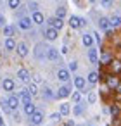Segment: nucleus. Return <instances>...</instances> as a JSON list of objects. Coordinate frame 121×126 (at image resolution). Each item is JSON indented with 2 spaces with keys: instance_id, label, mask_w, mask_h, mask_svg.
<instances>
[{
  "instance_id": "obj_22",
  "label": "nucleus",
  "mask_w": 121,
  "mask_h": 126,
  "mask_svg": "<svg viewBox=\"0 0 121 126\" xmlns=\"http://www.w3.org/2000/svg\"><path fill=\"white\" fill-rule=\"evenodd\" d=\"M4 35H5L7 38H11V36L14 35V28H11V26H5V28H4Z\"/></svg>"
},
{
  "instance_id": "obj_32",
  "label": "nucleus",
  "mask_w": 121,
  "mask_h": 126,
  "mask_svg": "<svg viewBox=\"0 0 121 126\" xmlns=\"http://www.w3.org/2000/svg\"><path fill=\"white\" fill-rule=\"evenodd\" d=\"M50 119H54V121H59V119H61V114H52V116H50Z\"/></svg>"
},
{
  "instance_id": "obj_5",
  "label": "nucleus",
  "mask_w": 121,
  "mask_h": 126,
  "mask_svg": "<svg viewBox=\"0 0 121 126\" xmlns=\"http://www.w3.org/2000/svg\"><path fill=\"white\" fill-rule=\"evenodd\" d=\"M69 92H71V86H62V88H59V90H57V98H64V97H68Z\"/></svg>"
},
{
  "instance_id": "obj_17",
  "label": "nucleus",
  "mask_w": 121,
  "mask_h": 126,
  "mask_svg": "<svg viewBox=\"0 0 121 126\" xmlns=\"http://www.w3.org/2000/svg\"><path fill=\"white\" fill-rule=\"evenodd\" d=\"M35 110H36V109H35V105H33L31 102H30V104H24V112H26L28 116H31Z\"/></svg>"
},
{
  "instance_id": "obj_24",
  "label": "nucleus",
  "mask_w": 121,
  "mask_h": 126,
  "mask_svg": "<svg viewBox=\"0 0 121 126\" xmlns=\"http://www.w3.org/2000/svg\"><path fill=\"white\" fill-rule=\"evenodd\" d=\"M88 55H90V61H92V62H97V50H93V48H90V52H88Z\"/></svg>"
},
{
  "instance_id": "obj_8",
  "label": "nucleus",
  "mask_w": 121,
  "mask_h": 126,
  "mask_svg": "<svg viewBox=\"0 0 121 126\" xmlns=\"http://www.w3.org/2000/svg\"><path fill=\"white\" fill-rule=\"evenodd\" d=\"M69 24H71V28H80L81 26V19L80 17H76V16H71V19H69Z\"/></svg>"
},
{
  "instance_id": "obj_26",
  "label": "nucleus",
  "mask_w": 121,
  "mask_h": 126,
  "mask_svg": "<svg viewBox=\"0 0 121 126\" xmlns=\"http://www.w3.org/2000/svg\"><path fill=\"white\" fill-rule=\"evenodd\" d=\"M64 16H66V9H64V7H61V9H57V17H59V19H62Z\"/></svg>"
},
{
  "instance_id": "obj_23",
  "label": "nucleus",
  "mask_w": 121,
  "mask_h": 126,
  "mask_svg": "<svg viewBox=\"0 0 121 126\" xmlns=\"http://www.w3.org/2000/svg\"><path fill=\"white\" fill-rule=\"evenodd\" d=\"M21 5V0H9V7L11 9H17Z\"/></svg>"
},
{
  "instance_id": "obj_27",
  "label": "nucleus",
  "mask_w": 121,
  "mask_h": 126,
  "mask_svg": "<svg viewBox=\"0 0 121 126\" xmlns=\"http://www.w3.org/2000/svg\"><path fill=\"white\" fill-rule=\"evenodd\" d=\"M28 92H30V95H35V93H36V85H33V83H31V85H30V88H28Z\"/></svg>"
},
{
  "instance_id": "obj_7",
  "label": "nucleus",
  "mask_w": 121,
  "mask_h": 126,
  "mask_svg": "<svg viewBox=\"0 0 121 126\" xmlns=\"http://www.w3.org/2000/svg\"><path fill=\"white\" fill-rule=\"evenodd\" d=\"M33 23H36V24H42L43 23V14L42 12H38V11H35L33 12V19H31Z\"/></svg>"
},
{
  "instance_id": "obj_1",
  "label": "nucleus",
  "mask_w": 121,
  "mask_h": 126,
  "mask_svg": "<svg viewBox=\"0 0 121 126\" xmlns=\"http://www.w3.org/2000/svg\"><path fill=\"white\" fill-rule=\"evenodd\" d=\"M49 24H50V28H54V30H61V28L64 26L62 19H59V17H52V19H49Z\"/></svg>"
},
{
  "instance_id": "obj_9",
  "label": "nucleus",
  "mask_w": 121,
  "mask_h": 126,
  "mask_svg": "<svg viewBox=\"0 0 121 126\" xmlns=\"http://www.w3.org/2000/svg\"><path fill=\"white\" fill-rule=\"evenodd\" d=\"M45 36H47V40H55V38H57V30L49 28V30L45 31Z\"/></svg>"
},
{
  "instance_id": "obj_15",
  "label": "nucleus",
  "mask_w": 121,
  "mask_h": 126,
  "mask_svg": "<svg viewBox=\"0 0 121 126\" xmlns=\"http://www.w3.org/2000/svg\"><path fill=\"white\" fill-rule=\"evenodd\" d=\"M21 100H23L24 104H30V102H31V95H30V92H28V90L21 92Z\"/></svg>"
},
{
  "instance_id": "obj_13",
  "label": "nucleus",
  "mask_w": 121,
  "mask_h": 126,
  "mask_svg": "<svg viewBox=\"0 0 121 126\" xmlns=\"http://www.w3.org/2000/svg\"><path fill=\"white\" fill-rule=\"evenodd\" d=\"M74 86L80 88V90H83V88H85V79H83L81 76H76V78H74Z\"/></svg>"
},
{
  "instance_id": "obj_36",
  "label": "nucleus",
  "mask_w": 121,
  "mask_h": 126,
  "mask_svg": "<svg viewBox=\"0 0 121 126\" xmlns=\"http://www.w3.org/2000/svg\"><path fill=\"white\" fill-rule=\"evenodd\" d=\"M66 124H68V126H74V121H73V119H69V121H68Z\"/></svg>"
},
{
  "instance_id": "obj_37",
  "label": "nucleus",
  "mask_w": 121,
  "mask_h": 126,
  "mask_svg": "<svg viewBox=\"0 0 121 126\" xmlns=\"http://www.w3.org/2000/svg\"><path fill=\"white\" fill-rule=\"evenodd\" d=\"M4 23H5V19H4L2 16H0V26H4Z\"/></svg>"
},
{
  "instance_id": "obj_12",
  "label": "nucleus",
  "mask_w": 121,
  "mask_h": 126,
  "mask_svg": "<svg viewBox=\"0 0 121 126\" xmlns=\"http://www.w3.org/2000/svg\"><path fill=\"white\" fill-rule=\"evenodd\" d=\"M31 19H28V17H24V19H21V23H19V26L23 28V30H30L31 28Z\"/></svg>"
},
{
  "instance_id": "obj_39",
  "label": "nucleus",
  "mask_w": 121,
  "mask_h": 126,
  "mask_svg": "<svg viewBox=\"0 0 121 126\" xmlns=\"http://www.w3.org/2000/svg\"><path fill=\"white\" fill-rule=\"evenodd\" d=\"M118 92H119V93H121V83H119V85H118Z\"/></svg>"
},
{
  "instance_id": "obj_21",
  "label": "nucleus",
  "mask_w": 121,
  "mask_h": 126,
  "mask_svg": "<svg viewBox=\"0 0 121 126\" xmlns=\"http://www.w3.org/2000/svg\"><path fill=\"white\" fill-rule=\"evenodd\" d=\"M99 79H100V76H99L97 73H90V74H88V81H90V83H97Z\"/></svg>"
},
{
  "instance_id": "obj_3",
  "label": "nucleus",
  "mask_w": 121,
  "mask_h": 126,
  "mask_svg": "<svg viewBox=\"0 0 121 126\" xmlns=\"http://www.w3.org/2000/svg\"><path fill=\"white\" fill-rule=\"evenodd\" d=\"M30 119H31L33 124H40V123L43 121V116H42V112H36V110H35V112L30 116Z\"/></svg>"
},
{
  "instance_id": "obj_31",
  "label": "nucleus",
  "mask_w": 121,
  "mask_h": 126,
  "mask_svg": "<svg viewBox=\"0 0 121 126\" xmlns=\"http://www.w3.org/2000/svg\"><path fill=\"white\" fill-rule=\"evenodd\" d=\"M76 67H78L76 62H71V64H69V69H71V71H76Z\"/></svg>"
},
{
  "instance_id": "obj_29",
  "label": "nucleus",
  "mask_w": 121,
  "mask_h": 126,
  "mask_svg": "<svg viewBox=\"0 0 121 126\" xmlns=\"http://www.w3.org/2000/svg\"><path fill=\"white\" fill-rule=\"evenodd\" d=\"M111 5H112L111 0H102V7H105V9H107V7H111Z\"/></svg>"
},
{
  "instance_id": "obj_20",
  "label": "nucleus",
  "mask_w": 121,
  "mask_h": 126,
  "mask_svg": "<svg viewBox=\"0 0 121 126\" xmlns=\"http://www.w3.org/2000/svg\"><path fill=\"white\" fill-rule=\"evenodd\" d=\"M81 42H83L85 47H92V36H90V35H83Z\"/></svg>"
},
{
  "instance_id": "obj_42",
  "label": "nucleus",
  "mask_w": 121,
  "mask_h": 126,
  "mask_svg": "<svg viewBox=\"0 0 121 126\" xmlns=\"http://www.w3.org/2000/svg\"><path fill=\"white\" fill-rule=\"evenodd\" d=\"M0 69H2V66H0Z\"/></svg>"
},
{
  "instance_id": "obj_25",
  "label": "nucleus",
  "mask_w": 121,
  "mask_h": 126,
  "mask_svg": "<svg viewBox=\"0 0 121 126\" xmlns=\"http://www.w3.org/2000/svg\"><path fill=\"white\" fill-rule=\"evenodd\" d=\"M109 23H111L112 26H119V24H121V17H118V16H114V17H112V19H111Z\"/></svg>"
},
{
  "instance_id": "obj_14",
  "label": "nucleus",
  "mask_w": 121,
  "mask_h": 126,
  "mask_svg": "<svg viewBox=\"0 0 121 126\" xmlns=\"http://www.w3.org/2000/svg\"><path fill=\"white\" fill-rule=\"evenodd\" d=\"M5 48H7V50H14V48H16V42H14L12 36L5 40Z\"/></svg>"
},
{
  "instance_id": "obj_10",
  "label": "nucleus",
  "mask_w": 121,
  "mask_h": 126,
  "mask_svg": "<svg viewBox=\"0 0 121 126\" xmlns=\"http://www.w3.org/2000/svg\"><path fill=\"white\" fill-rule=\"evenodd\" d=\"M17 54H19L21 57H26V55H28V47H26V43H19V45H17Z\"/></svg>"
},
{
  "instance_id": "obj_34",
  "label": "nucleus",
  "mask_w": 121,
  "mask_h": 126,
  "mask_svg": "<svg viewBox=\"0 0 121 126\" xmlns=\"http://www.w3.org/2000/svg\"><path fill=\"white\" fill-rule=\"evenodd\" d=\"M95 98H97V97H95V93H90V97H88V100H90V102H95Z\"/></svg>"
},
{
  "instance_id": "obj_19",
  "label": "nucleus",
  "mask_w": 121,
  "mask_h": 126,
  "mask_svg": "<svg viewBox=\"0 0 121 126\" xmlns=\"http://www.w3.org/2000/svg\"><path fill=\"white\" fill-rule=\"evenodd\" d=\"M99 26H100L102 30H109V19H107V17H100Z\"/></svg>"
},
{
  "instance_id": "obj_33",
  "label": "nucleus",
  "mask_w": 121,
  "mask_h": 126,
  "mask_svg": "<svg viewBox=\"0 0 121 126\" xmlns=\"http://www.w3.org/2000/svg\"><path fill=\"white\" fill-rule=\"evenodd\" d=\"M80 98H81V95H80V93H74V95H73V100H74V102H78Z\"/></svg>"
},
{
  "instance_id": "obj_4",
  "label": "nucleus",
  "mask_w": 121,
  "mask_h": 126,
  "mask_svg": "<svg viewBox=\"0 0 121 126\" xmlns=\"http://www.w3.org/2000/svg\"><path fill=\"white\" fill-rule=\"evenodd\" d=\"M2 86H4L5 92H12V90H14V81H12L11 78H5L4 83H2Z\"/></svg>"
},
{
  "instance_id": "obj_18",
  "label": "nucleus",
  "mask_w": 121,
  "mask_h": 126,
  "mask_svg": "<svg viewBox=\"0 0 121 126\" xmlns=\"http://www.w3.org/2000/svg\"><path fill=\"white\" fill-rule=\"evenodd\" d=\"M69 110H71V107H69V104H61V116H68L69 114Z\"/></svg>"
},
{
  "instance_id": "obj_11",
  "label": "nucleus",
  "mask_w": 121,
  "mask_h": 126,
  "mask_svg": "<svg viewBox=\"0 0 121 126\" xmlns=\"http://www.w3.org/2000/svg\"><path fill=\"white\" fill-rule=\"evenodd\" d=\"M57 78H59L61 81H68V79H69V73H68L66 69H59V71H57Z\"/></svg>"
},
{
  "instance_id": "obj_41",
  "label": "nucleus",
  "mask_w": 121,
  "mask_h": 126,
  "mask_svg": "<svg viewBox=\"0 0 121 126\" xmlns=\"http://www.w3.org/2000/svg\"><path fill=\"white\" fill-rule=\"evenodd\" d=\"M0 55H2V52H0Z\"/></svg>"
},
{
  "instance_id": "obj_40",
  "label": "nucleus",
  "mask_w": 121,
  "mask_h": 126,
  "mask_svg": "<svg viewBox=\"0 0 121 126\" xmlns=\"http://www.w3.org/2000/svg\"><path fill=\"white\" fill-rule=\"evenodd\" d=\"M90 2H95V0H90Z\"/></svg>"
},
{
  "instance_id": "obj_43",
  "label": "nucleus",
  "mask_w": 121,
  "mask_h": 126,
  "mask_svg": "<svg viewBox=\"0 0 121 126\" xmlns=\"http://www.w3.org/2000/svg\"><path fill=\"white\" fill-rule=\"evenodd\" d=\"M64 126H68V124H64Z\"/></svg>"
},
{
  "instance_id": "obj_28",
  "label": "nucleus",
  "mask_w": 121,
  "mask_h": 126,
  "mask_svg": "<svg viewBox=\"0 0 121 126\" xmlns=\"http://www.w3.org/2000/svg\"><path fill=\"white\" fill-rule=\"evenodd\" d=\"M118 112H119L118 105H112V107H111V114H112V116H118Z\"/></svg>"
},
{
  "instance_id": "obj_35",
  "label": "nucleus",
  "mask_w": 121,
  "mask_h": 126,
  "mask_svg": "<svg viewBox=\"0 0 121 126\" xmlns=\"http://www.w3.org/2000/svg\"><path fill=\"white\" fill-rule=\"evenodd\" d=\"M45 97H52V93H50V90H49V88H45Z\"/></svg>"
},
{
  "instance_id": "obj_6",
  "label": "nucleus",
  "mask_w": 121,
  "mask_h": 126,
  "mask_svg": "<svg viewBox=\"0 0 121 126\" xmlns=\"http://www.w3.org/2000/svg\"><path fill=\"white\" fill-rule=\"evenodd\" d=\"M7 105H9V109H17V105H19V98L17 97H9V100H7Z\"/></svg>"
},
{
  "instance_id": "obj_2",
  "label": "nucleus",
  "mask_w": 121,
  "mask_h": 126,
  "mask_svg": "<svg viewBox=\"0 0 121 126\" xmlns=\"http://www.w3.org/2000/svg\"><path fill=\"white\" fill-rule=\"evenodd\" d=\"M17 78H19L21 81H24V83H30V71L24 69V67L19 69V71H17Z\"/></svg>"
},
{
  "instance_id": "obj_16",
  "label": "nucleus",
  "mask_w": 121,
  "mask_h": 126,
  "mask_svg": "<svg viewBox=\"0 0 121 126\" xmlns=\"http://www.w3.org/2000/svg\"><path fill=\"white\" fill-rule=\"evenodd\" d=\"M57 57H59L57 48H49V59L50 61H57Z\"/></svg>"
},
{
  "instance_id": "obj_30",
  "label": "nucleus",
  "mask_w": 121,
  "mask_h": 126,
  "mask_svg": "<svg viewBox=\"0 0 121 126\" xmlns=\"http://www.w3.org/2000/svg\"><path fill=\"white\" fill-rule=\"evenodd\" d=\"M109 86H118V81H116L114 78H111V79H109Z\"/></svg>"
},
{
  "instance_id": "obj_38",
  "label": "nucleus",
  "mask_w": 121,
  "mask_h": 126,
  "mask_svg": "<svg viewBox=\"0 0 121 126\" xmlns=\"http://www.w3.org/2000/svg\"><path fill=\"white\" fill-rule=\"evenodd\" d=\"M0 126H4V119H2V116H0Z\"/></svg>"
}]
</instances>
